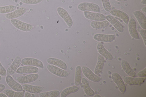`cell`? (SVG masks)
<instances>
[{
	"label": "cell",
	"instance_id": "22",
	"mask_svg": "<svg viewBox=\"0 0 146 97\" xmlns=\"http://www.w3.org/2000/svg\"><path fill=\"white\" fill-rule=\"evenodd\" d=\"M98 51L100 54L106 59L111 60L113 59V56L107 50L101 43L98 44L97 46Z\"/></svg>",
	"mask_w": 146,
	"mask_h": 97
},
{
	"label": "cell",
	"instance_id": "21",
	"mask_svg": "<svg viewBox=\"0 0 146 97\" xmlns=\"http://www.w3.org/2000/svg\"><path fill=\"white\" fill-rule=\"evenodd\" d=\"M133 15L142 29L146 30V18L144 15L140 11H136L134 12Z\"/></svg>",
	"mask_w": 146,
	"mask_h": 97
},
{
	"label": "cell",
	"instance_id": "19",
	"mask_svg": "<svg viewBox=\"0 0 146 97\" xmlns=\"http://www.w3.org/2000/svg\"><path fill=\"white\" fill-rule=\"evenodd\" d=\"M22 86L23 89L25 91L34 94H39L43 90V87L41 86L24 84Z\"/></svg>",
	"mask_w": 146,
	"mask_h": 97
},
{
	"label": "cell",
	"instance_id": "17",
	"mask_svg": "<svg viewBox=\"0 0 146 97\" xmlns=\"http://www.w3.org/2000/svg\"><path fill=\"white\" fill-rule=\"evenodd\" d=\"M106 19L119 32H123V27L121 22L113 16L108 15L106 16Z\"/></svg>",
	"mask_w": 146,
	"mask_h": 97
},
{
	"label": "cell",
	"instance_id": "16",
	"mask_svg": "<svg viewBox=\"0 0 146 97\" xmlns=\"http://www.w3.org/2000/svg\"><path fill=\"white\" fill-rule=\"evenodd\" d=\"M146 77H135L127 76L124 78L123 81L129 85H140L144 83Z\"/></svg>",
	"mask_w": 146,
	"mask_h": 97
},
{
	"label": "cell",
	"instance_id": "42",
	"mask_svg": "<svg viewBox=\"0 0 146 97\" xmlns=\"http://www.w3.org/2000/svg\"><path fill=\"white\" fill-rule=\"evenodd\" d=\"M116 1L121 2H124L127 1L128 0H115Z\"/></svg>",
	"mask_w": 146,
	"mask_h": 97
},
{
	"label": "cell",
	"instance_id": "24",
	"mask_svg": "<svg viewBox=\"0 0 146 97\" xmlns=\"http://www.w3.org/2000/svg\"><path fill=\"white\" fill-rule=\"evenodd\" d=\"M82 86L85 93L89 96H94L95 93L91 88L88 80L85 78H82L81 80Z\"/></svg>",
	"mask_w": 146,
	"mask_h": 97
},
{
	"label": "cell",
	"instance_id": "43",
	"mask_svg": "<svg viewBox=\"0 0 146 97\" xmlns=\"http://www.w3.org/2000/svg\"><path fill=\"white\" fill-rule=\"evenodd\" d=\"M94 97H101V96L99 94H96L95 95H94Z\"/></svg>",
	"mask_w": 146,
	"mask_h": 97
},
{
	"label": "cell",
	"instance_id": "26",
	"mask_svg": "<svg viewBox=\"0 0 146 97\" xmlns=\"http://www.w3.org/2000/svg\"><path fill=\"white\" fill-rule=\"evenodd\" d=\"M110 22L107 20L102 21H92L90 23L91 26L95 29H101L107 27Z\"/></svg>",
	"mask_w": 146,
	"mask_h": 97
},
{
	"label": "cell",
	"instance_id": "30",
	"mask_svg": "<svg viewBox=\"0 0 146 97\" xmlns=\"http://www.w3.org/2000/svg\"><path fill=\"white\" fill-rule=\"evenodd\" d=\"M17 9V7L13 5L0 6V14H6L11 13Z\"/></svg>",
	"mask_w": 146,
	"mask_h": 97
},
{
	"label": "cell",
	"instance_id": "4",
	"mask_svg": "<svg viewBox=\"0 0 146 97\" xmlns=\"http://www.w3.org/2000/svg\"><path fill=\"white\" fill-rule=\"evenodd\" d=\"M39 77V75L36 73L29 74L25 76L17 77L15 79L19 83L27 84L34 82Z\"/></svg>",
	"mask_w": 146,
	"mask_h": 97
},
{
	"label": "cell",
	"instance_id": "45",
	"mask_svg": "<svg viewBox=\"0 0 146 97\" xmlns=\"http://www.w3.org/2000/svg\"></svg>",
	"mask_w": 146,
	"mask_h": 97
},
{
	"label": "cell",
	"instance_id": "35",
	"mask_svg": "<svg viewBox=\"0 0 146 97\" xmlns=\"http://www.w3.org/2000/svg\"><path fill=\"white\" fill-rule=\"evenodd\" d=\"M7 75L6 70L0 61V75L1 76L5 77Z\"/></svg>",
	"mask_w": 146,
	"mask_h": 97
},
{
	"label": "cell",
	"instance_id": "5",
	"mask_svg": "<svg viewBox=\"0 0 146 97\" xmlns=\"http://www.w3.org/2000/svg\"><path fill=\"white\" fill-rule=\"evenodd\" d=\"M82 72L84 76L89 80L94 82H98L101 79V78L93 72L88 67L83 66Z\"/></svg>",
	"mask_w": 146,
	"mask_h": 97
},
{
	"label": "cell",
	"instance_id": "27",
	"mask_svg": "<svg viewBox=\"0 0 146 97\" xmlns=\"http://www.w3.org/2000/svg\"><path fill=\"white\" fill-rule=\"evenodd\" d=\"M25 91L17 92L10 89L4 90L3 92L8 97H23L24 96Z\"/></svg>",
	"mask_w": 146,
	"mask_h": 97
},
{
	"label": "cell",
	"instance_id": "11",
	"mask_svg": "<svg viewBox=\"0 0 146 97\" xmlns=\"http://www.w3.org/2000/svg\"><path fill=\"white\" fill-rule=\"evenodd\" d=\"M27 11L26 7H22L11 13L5 14L4 16L6 18L9 20L16 19L23 15Z\"/></svg>",
	"mask_w": 146,
	"mask_h": 97
},
{
	"label": "cell",
	"instance_id": "34",
	"mask_svg": "<svg viewBox=\"0 0 146 97\" xmlns=\"http://www.w3.org/2000/svg\"><path fill=\"white\" fill-rule=\"evenodd\" d=\"M139 33L143 40L145 45L146 46V30L145 29H141L139 30Z\"/></svg>",
	"mask_w": 146,
	"mask_h": 97
},
{
	"label": "cell",
	"instance_id": "7",
	"mask_svg": "<svg viewBox=\"0 0 146 97\" xmlns=\"http://www.w3.org/2000/svg\"><path fill=\"white\" fill-rule=\"evenodd\" d=\"M21 63L24 65L33 66L41 68L44 67L43 64L41 61L33 58H24L21 59Z\"/></svg>",
	"mask_w": 146,
	"mask_h": 97
},
{
	"label": "cell",
	"instance_id": "29",
	"mask_svg": "<svg viewBox=\"0 0 146 97\" xmlns=\"http://www.w3.org/2000/svg\"><path fill=\"white\" fill-rule=\"evenodd\" d=\"M79 89L78 86H70L64 89L60 94V97H66L70 94L77 92Z\"/></svg>",
	"mask_w": 146,
	"mask_h": 97
},
{
	"label": "cell",
	"instance_id": "15",
	"mask_svg": "<svg viewBox=\"0 0 146 97\" xmlns=\"http://www.w3.org/2000/svg\"><path fill=\"white\" fill-rule=\"evenodd\" d=\"M39 69L36 67L25 65L19 67L16 72L18 74H31L37 73Z\"/></svg>",
	"mask_w": 146,
	"mask_h": 97
},
{
	"label": "cell",
	"instance_id": "28",
	"mask_svg": "<svg viewBox=\"0 0 146 97\" xmlns=\"http://www.w3.org/2000/svg\"><path fill=\"white\" fill-rule=\"evenodd\" d=\"M82 79V67L80 65H78L76 67L75 70L74 84L75 86H78L80 84Z\"/></svg>",
	"mask_w": 146,
	"mask_h": 97
},
{
	"label": "cell",
	"instance_id": "33",
	"mask_svg": "<svg viewBox=\"0 0 146 97\" xmlns=\"http://www.w3.org/2000/svg\"><path fill=\"white\" fill-rule=\"evenodd\" d=\"M42 0H20L22 3L30 5H35L40 3Z\"/></svg>",
	"mask_w": 146,
	"mask_h": 97
},
{
	"label": "cell",
	"instance_id": "13",
	"mask_svg": "<svg viewBox=\"0 0 146 97\" xmlns=\"http://www.w3.org/2000/svg\"><path fill=\"white\" fill-rule=\"evenodd\" d=\"M128 28L129 34L131 36L136 39H139V38L137 30L136 21L134 18L129 20L128 23Z\"/></svg>",
	"mask_w": 146,
	"mask_h": 97
},
{
	"label": "cell",
	"instance_id": "9",
	"mask_svg": "<svg viewBox=\"0 0 146 97\" xmlns=\"http://www.w3.org/2000/svg\"><path fill=\"white\" fill-rule=\"evenodd\" d=\"M84 15L87 19L94 21H102L106 19V16L102 13L90 11H84Z\"/></svg>",
	"mask_w": 146,
	"mask_h": 97
},
{
	"label": "cell",
	"instance_id": "10",
	"mask_svg": "<svg viewBox=\"0 0 146 97\" xmlns=\"http://www.w3.org/2000/svg\"><path fill=\"white\" fill-rule=\"evenodd\" d=\"M57 11L59 15L64 20L69 27H72L73 24L72 19L67 11L61 7L57 8Z\"/></svg>",
	"mask_w": 146,
	"mask_h": 97
},
{
	"label": "cell",
	"instance_id": "8",
	"mask_svg": "<svg viewBox=\"0 0 146 97\" xmlns=\"http://www.w3.org/2000/svg\"><path fill=\"white\" fill-rule=\"evenodd\" d=\"M5 81L8 86L13 90L17 92H22L23 90L22 86L16 81L11 75H7L5 78Z\"/></svg>",
	"mask_w": 146,
	"mask_h": 97
},
{
	"label": "cell",
	"instance_id": "1",
	"mask_svg": "<svg viewBox=\"0 0 146 97\" xmlns=\"http://www.w3.org/2000/svg\"><path fill=\"white\" fill-rule=\"evenodd\" d=\"M78 8L82 11H90L100 13V9L97 4L92 3L83 2L79 3L78 6Z\"/></svg>",
	"mask_w": 146,
	"mask_h": 97
},
{
	"label": "cell",
	"instance_id": "18",
	"mask_svg": "<svg viewBox=\"0 0 146 97\" xmlns=\"http://www.w3.org/2000/svg\"><path fill=\"white\" fill-rule=\"evenodd\" d=\"M110 12L112 15L120 18L125 24H128L129 18L125 13L116 9H112Z\"/></svg>",
	"mask_w": 146,
	"mask_h": 97
},
{
	"label": "cell",
	"instance_id": "32",
	"mask_svg": "<svg viewBox=\"0 0 146 97\" xmlns=\"http://www.w3.org/2000/svg\"><path fill=\"white\" fill-rule=\"evenodd\" d=\"M103 7L107 12H110L112 10L109 0H102Z\"/></svg>",
	"mask_w": 146,
	"mask_h": 97
},
{
	"label": "cell",
	"instance_id": "31",
	"mask_svg": "<svg viewBox=\"0 0 146 97\" xmlns=\"http://www.w3.org/2000/svg\"><path fill=\"white\" fill-rule=\"evenodd\" d=\"M60 92L58 90H53L50 91L40 93L38 95L40 97H57L60 94Z\"/></svg>",
	"mask_w": 146,
	"mask_h": 97
},
{
	"label": "cell",
	"instance_id": "39",
	"mask_svg": "<svg viewBox=\"0 0 146 97\" xmlns=\"http://www.w3.org/2000/svg\"><path fill=\"white\" fill-rule=\"evenodd\" d=\"M8 97L5 94L3 93H0V97Z\"/></svg>",
	"mask_w": 146,
	"mask_h": 97
},
{
	"label": "cell",
	"instance_id": "37",
	"mask_svg": "<svg viewBox=\"0 0 146 97\" xmlns=\"http://www.w3.org/2000/svg\"><path fill=\"white\" fill-rule=\"evenodd\" d=\"M5 88V86L3 84H0V92L3 91Z\"/></svg>",
	"mask_w": 146,
	"mask_h": 97
},
{
	"label": "cell",
	"instance_id": "41",
	"mask_svg": "<svg viewBox=\"0 0 146 97\" xmlns=\"http://www.w3.org/2000/svg\"><path fill=\"white\" fill-rule=\"evenodd\" d=\"M141 3L143 4H146V0H142L141 1Z\"/></svg>",
	"mask_w": 146,
	"mask_h": 97
},
{
	"label": "cell",
	"instance_id": "44",
	"mask_svg": "<svg viewBox=\"0 0 146 97\" xmlns=\"http://www.w3.org/2000/svg\"><path fill=\"white\" fill-rule=\"evenodd\" d=\"M2 79L1 76L0 75V81Z\"/></svg>",
	"mask_w": 146,
	"mask_h": 97
},
{
	"label": "cell",
	"instance_id": "38",
	"mask_svg": "<svg viewBox=\"0 0 146 97\" xmlns=\"http://www.w3.org/2000/svg\"><path fill=\"white\" fill-rule=\"evenodd\" d=\"M24 96L25 97H30L31 96V94L30 93L26 91L25 92Z\"/></svg>",
	"mask_w": 146,
	"mask_h": 97
},
{
	"label": "cell",
	"instance_id": "23",
	"mask_svg": "<svg viewBox=\"0 0 146 97\" xmlns=\"http://www.w3.org/2000/svg\"><path fill=\"white\" fill-rule=\"evenodd\" d=\"M121 67L125 72L129 76L136 77L137 74L130 66L127 62L125 60H122L121 62Z\"/></svg>",
	"mask_w": 146,
	"mask_h": 97
},
{
	"label": "cell",
	"instance_id": "20",
	"mask_svg": "<svg viewBox=\"0 0 146 97\" xmlns=\"http://www.w3.org/2000/svg\"><path fill=\"white\" fill-rule=\"evenodd\" d=\"M47 62L50 64L66 70L67 69L66 63L64 61L55 58H49L47 59Z\"/></svg>",
	"mask_w": 146,
	"mask_h": 97
},
{
	"label": "cell",
	"instance_id": "12",
	"mask_svg": "<svg viewBox=\"0 0 146 97\" xmlns=\"http://www.w3.org/2000/svg\"><path fill=\"white\" fill-rule=\"evenodd\" d=\"M93 38L95 40L99 42H110L114 40L115 36L113 34L97 33L94 36Z\"/></svg>",
	"mask_w": 146,
	"mask_h": 97
},
{
	"label": "cell",
	"instance_id": "3",
	"mask_svg": "<svg viewBox=\"0 0 146 97\" xmlns=\"http://www.w3.org/2000/svg\"><path fill=\"white\" fill-rule=\"evenodd\" d=\"M48 70L52 73L60 77L64 78L67 77L69 73L58 67L51 64L46 66Z\"/></svg>",
	"mask_w": 146,
	"mask_h": 97
},
{
	"label": "cell",
	"instance_id": "14",
	"mask_svg": "<svg viewBox=\"0 0 146 97\" xmlns=\"http://www.w3.org/2000/svg\"><path fill=\"white\" fill-rule=\"evenodd\" d=\"M21 57L18 55H17L12 64L7 69V74L12 75L14 74L19 67L21 64Z\"/></svg>",
	"mask_w": 146,
	"mask_h": 97
},
{
	"label": "cell",
	"instance_id": "25",
	"mask_svg": "<svg viewBox=\"0 0 146 97\" xmlns=\"http://www.w3.org/2000/svg\"><path fill=\"white\" fill-rule=\"evenodd\" d=\"M105 62L104 58L100 54L98 55V61L94 70V73L98 75L103 69Z\"/></svg>",
	"mask_w": 146,
	"mask_h": 97
},
{
	"label": "cell",
	"instance_id": "36",
	"mask_svg": "<svg viewBox=\"0 0 146 97\" xmlns=\"http://www.w3.org/2000/svg\"><path fill=\"white\" fill-rule=\"evenodd\" d=\"M146 67L139 71L137 74L138 76L140 77H145L146 76Z\"/></svg>",
	"mask_w": 146,
	"mask_h": 97
},
{
	"label": "cell",
	"instance_id": "2",
	"mask_svg": "<svg viewBox=\"0 0 146 97\" xmlns=\"http://www.w3.org/2000/svg\"><path fill=\"white\" fill-rule=\"evenodd\" d=\"M10 22L14 27L23 31L29 32L32 30L34 28L33 25L23 22L17 19H11Z\"/></svg>",
	"mask_w": 146,
	"mask_h": 97
},
{
	"label": "cell",
	"instance_id": "40",
	"mask_svg": "<svg viewBox=\"0 0 146 97\" xmlns=\"http://www.w3.org/2000/svg\"><path fill=\"white\" fill-rule=\"evenodd\" d=\"M146 7L144 6L143 7L142 9H141V10L143 12L145 13H146Z\"/></svg>",
	"mask_w": 146,
	"mask_h": 97
},
{
	"label": "cell",
	"instance_id": "6",
	"mask_svg": "<svg viewBox=\"0 0 146 97\" xmlns=\"http://www.w3.org/2000/svg\"><path fill=\"white\" fill-rule=\"evenodd\" d=\"M111 77L120 92L124 94L126 91V87L120 75L117 73L114 72L111 74Z\"/></svg>",
	"mask_w": 146,
	"mask_h": 97
}]
</instances>
